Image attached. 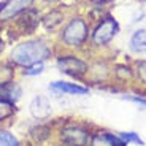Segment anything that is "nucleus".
Instances as JSON below:
<instances>
[{
	"mask_svg": "<svg viewBox=\"0 0 146 146\" xmlns=\"http://www.w3.org/2000/svg\"><path fill=\"white\" fill-rule=\"evenodd\" d=\"M56 56L54 46L43 36H29L18 41L11 48L8 54V62H11L18 70L30 65L35 62H44L51 60Z\"/></svg>",
	"mask_w": 146,
	"mask_h": 146,
	"instance_id": "nucleus-1",
	"label": "nucleus"
},
{
	"mask_svg": "<svg viewBox=\"0 0 146 146\" xmlns=\"http://www.w3.org/2000/svg\"><path fill=\"white\" fill-rule=\"evenodd\" d=\"M54 146H88L94 124L73 116L52 117Z\"/></svg>",
	"mask_w": 146,
	"mask_h": 146,
	"instance_id": "nucleus-2",
	"label": "nucleus"
},
{
	"mask_svg": "<svg viewBox=\"0 0 146 146\" xmlns=\"http://www.w3.org/2000/svg\"><path fill=\"white\" fill-rule=\"evenodd\" d=\"M91 24L84 16L75 15L65 21L59 30V43L65 49H83L89 41Z\"/></svg>",
	"mask_w": 146,
	"mask_h": 146,
	"instance_id": "nucleus-3",
	"label": "nucleus"
},
{
	"mask_svg": "<svg viewBox=\"0 0 146 146\" xmlns=\"http://www.w3.org/2000/svg\"><path fill=\"white\" fill-rule=\"evenodd\" d=\"M54 65L59 70V73H62L70 80L78 81V83H84L86 76L89 72V60L84 57L75 54V52H59L54 56Z\"/></svg>",
	"mask_w": 146,
	"mask_h": 146,
	"instance_id": "nucleus-4",
	"label": "nucleus"
},
{
	"mask_svg": "<svg viewBox=\"0 0 146 146\" xmlns=\"http://www.w3.org/2000/svg\"><path fill=\"white\" fill-rule=\"evenodd\" d=\"M121 27L116 18L111 15H105L100 18L99 21L91 27V33H89V44L92 48H105L108 46L113 38L119 33Z\"/></svg>",
	"mask_w": 146,
	"mask_h": 146,
	"instance_id": "nucleus-5",
	"label": "nucleus"
},
{
	"mask_svg": "<svg viewBox=\"0 0 146 146\" xmlns=\"http://www.w3.org/2000/svg\"><path fill=\"white\" fill-rule=\"evenodd\" d=\"M54 133L56 129L52 119L46 122L33 121L26 130V143L30 146H54Z\"/></svg>",
	"mask_w": 146,
	"mask_h": 146,
	"instance_id": "nucleus-6",
	"label": "nucleus"
},
{
	"mask_svg": "<svg viewBox=\"0 0 146 146\" xmlns=\"http://www.w3.org/2000/svg\"><path fill=\"white\" fill-rule=\"evenodd\" d=\"M40 21H41V13L35 7L24 11L19 18H16L11 22V29L15 32V38L33 35L35 30L38 29V26H40Z\"/></svg>",
	"mask_w": 146,
	"mask_h": 146,
	"instance_id": "nucleus-7",
	"label": "nucleus"
},
{
	"mask_svg": "<svg viewBox=\"0 0 146 146\" xmlns=\"http://www.w3.org/2000/svg\"><path fill=\"white\" fill-rule=\"evenodd\" d=\"M113 81V75H111V65H110L106 60L102 59H97V60H92L89 62V72L84 84L86 86H94V88H102L105 84L111 83Z\"/></svg>",
	"mask_w": 146,
	"mask_h": 146,
	"instance_id": "nucleus-8",
	"label": "nucleus"
},
{
	"mask_svg": "<svg viewBox=\"0 0 146 146\" xmlns=\"http://www.w3.org/2000/svg\"><path fill=\"white\" fill-rule=\"evenodd\" d=\"M36 0H3L0 2V26H8L16 18L32 8Z\"/></svg>",
	"mask_w": 146,
	"mask_h": 146,
	"instance_id": "nucleus-9",
	"label": "nucleus"
},
{
	"mask_svg": "<svg viewBox=\"0 0 146 146\" xmlns=\"http://www.w3.org/2000/svg\"><path fill=\"white\" fill-rule=\"evenodd\" d=\"M29 114L32 121L36 122H46L54 117V106L49 99V95L36 94L29 102Z\"/></svg>",
	"mask_w": 146,
	"mask_h": 146,
	"instance_id": "nucleus-10",
	"label": "nucleus"
},
{
	"mask_svg": "<svg viewBox=\"0 0 146 146\" xmlns=\"http://www.w3.org/2000/svg\"><path fill=\"white\" fill-rule=\"evenodd\" d=\"M49 94H57V95H67V97H83L89 95L91 88L86 86L84 83H78L73 80H56L48 84Z\"/></svg>",
	"mask_w": 146,
	"mask_h": 146,
	"instance_id": "nucleus-11",
	"label": "nucleus"
},
{
	"mask_svg": "<svg viewBox=\"0 0 146 146\" xmlns=\"http://www.w3.org/2000/svg\"><path fill=\"white\" fill-rule=\"evenodd\" d=\"M88 146H127V145L121 140V137L117 135V132L94 125Z\"/></svg>",
	"mask_w": 146,
	"mask_h": 146,
	"instance_id": "nucleus-12",
	"label": "nucleus"
},
{
	"mask_svg": "<svg viewBox=\"0 0 146 146\" xmlns=\"http://www.w3.org/2000/svg\"><path fill=\"white\" fill-rule=\"evenodd\" d=\"M65 21H67V15L62 8H51L44 15H41L40 26L48 33H52L56 30H60V27L65 24Z\"/></svg>",
	"mask_w": 146,
	"mask_h": 146,
	"instance_id": "nucleus-13",
	"label": "nucleus"
},
{
	"mask_svg": "<svg viewBox=\"0 0 146 146\" xmlns=\"http://www.w3.org/2000/svg\"><path fill=\"white\" fill-rule=\"evenodd\" d=\"M22 95H24V88H22V84L19 83L18 78L0 83V99L2 100H7L10 103L18 105L19 100L22 99Z\"/></svg>",
	"mask_w": 146,
	"mask_h": 146,
	"instance_id": "nucleus-14",
	"label": "nucleus"
},
{
	"mask_svg": "<svg viewBox=\"0 0 146 146\" xmlns=\"http://www.w3.org/2000/svg\"><path fill=\"white\" fill-rule=\"evenodd\" d=\"M111 75H113V83L121 86L127 91V86H133V70L129 64H114L111 65Z\"/></svg>",
	"mask_w": 146,
	"mask_h": 146,
	"instance_id": "nucleus-15",
	"label": "nucleus"
},
{
	"mask_svg": "<svg viewBox=\"0 0 146 146\" xmlns=\"http://www.w3.org/2000/svg\"><path fill=\"white\" fill-rule=\"evenodd\" d=\"M133 70V91L137 94H146V59H137L132 62Z\"/></svg>",
	"mask_w": 146,
	"mask_h": 146,
	"instance_id": "nucleus-16",
	"label": "nucleus"
},
{
	"mask_svg": "<svg viewBox=\"0 0 146 146\" xmlns=\"http://www.w3.org/2000/svg\"><path fill=\"white\" fill-rule=\"evenodd\" d=\"M19 113V106L0 99V127H10Z\"/></svg>",
	"mask_w": 146,
	"mask_h": 146,
	"instance_id": "nucleus-17",
	"label": "nucleus"
},
{
	"mask_svg": "<svg viewBox=\"0 0 146 146\" xmlns=\"http://www.w3.org/2000/svg\"><path fill=\"white\" fill-rule=\"evenodd\" d=\"M0 146H24V141L10 127H0Z\"/></svg>",
	"mask_w": 146,
	"mask_h": 146,
	"instance_id": "nucleus-18",
	"label": "nucleus"
},
{
	"mask_svg": "<svg viewBox=\"0 0 146 146\" xmlns=\"http://www.w3.org/2000/svg\"><path fill=\"white\" fill-rule=\"evenodd\" d=\"M18 78V68L11 62L7 60H0V83H5V81H11Z\"/></svg>",
	"mask_w": 146,
	"mask_h": 146,
	"instance_id": "nucleus-19",
	"label": "nucleus"
},
{
	"mask_svg": "<svg viewBox=\"0 0 146 146\" xmlns=\"http://www.w3.org/2000/svg\"><path fill=\"white\" fill-rule=\"evenodd\" d=\"M117 135L121 137V140L125 143V145H133V146H146L145 140L140 137L138 132L135 130H122V132H117Z\"/></svg>",
	"mask_w": 146,
	"mask_h": 146,
	"instance_id": "nucleus-20",
	"label": "nucleus"
},
{
	"mask_svg": "<svg viewBox=\"0 0 146 146\" xmlns=\"http://www.w3.org/2000/svg\"><path fill=\"white\" fill-rule=\"evenodd\" d=\"M44 70H46V64L44 62H35V64H30V65L21 68L19 75L21 76H26V78H35V76L43 75Z\"/></svg>",
	"mask_w": 146,
	"mask_h": 146,
	"instance_id": "nucleus-21",
	"label": "nucleus"
},
{
	"mask_svg": "<svg viewBox=\"0 0 146 146\" xmlns=\"http://www.w3.org/2000/svg\"><path fill=\"white\" fill-rule=\"evenodd\" d=\"M121 99L127 100V102H130V103H135V105H138L141 110H146V94H137V92L127 94V92H124V94L121 95Z\"/></svg>",
	"mask_w": 146,
	"mask_h": 146,
	"instance_id": "nucleus-22",
	"label": "nucleus"
},
{
	"mask_svg": "<svg viewBox=\"0 0 146 146\" xmlns=\"http://www.w3.org/2000/svg\"><path fill=\"white\" fill-rule=\"evenodd\" d=\"M143 43H146V29H138L132 33L130 41H129V48L132 49V48L138 46V44H143Z\"/></svg>",
	"mask_w": 146,
	"mask_h": 146,
	"instance_id": "nucleus-23",
	"label": "nucleus"
},
{
	"mask_svg": "<svg viewBox=\"0 0 146 146\" xmlns=\"http://www.w3.org/2000/svg\"><path fill=\"white\" fill-rule=\"evenodd\" d=\"M130 51L133 52V54H138V56H146V43L138 44V46H135V48H132Z\"/></svg>",
	"mask_w": 146,
	"mask_h": 146,
	"instance_id": "nucleus-24",
	"label": "nucleus"
},
{
	"mask_svg": "<svg viewBox=\"0 0 146 146\" xmlns=\"http://www.w3.org/2000/svg\"><path fill=\"white\" fill-rule=\"evenodd\" d=\"M88 2H91V3L94 5H105V3H110V2H114V0H88Z\"/></svg>",
	"mask_w": 146,
	"mask_h": 146,
	"instance_id": "nucleus-25",
	"label": "nucleus"
},
{
	"mask_svg": "<svg viewBox=\"0 0 146 146\" xmlns=\"http://www.w3.org/2000/svg\"><path fill=\"white\" fill-rule=\"evenodd\" d=\"M5 46H7V43H5L3 36H2V32H0V54L5 51Z\"/></svg>",
	"mask_w": 146,
	"mask_h": 146,
	"instance_id": "nucleus-26",
	"label": "nucleus"
},
{
	"mask_svg": "<svg viewBox=\"0 0 146 146\" xmlns=\"http://www.w3.org/2000/svg\"><path fill=\"white\" fill-rule=\"evenodd\" d=\"M41 2H43V3H59V2H60V0H41Z\"/></svg>",
	"mask_w": 146,
	"mask_h": 146,
	"instance_id": "nucleus-27",
	"label": "nucleus"
}]
</instances>
